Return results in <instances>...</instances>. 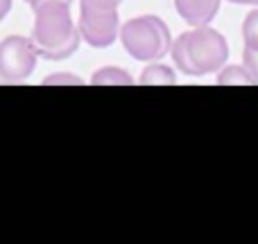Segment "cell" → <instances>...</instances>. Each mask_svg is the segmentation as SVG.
Returning a JSON list of instances; mask_svg holds the SVG:
<instances>
[{"mask_svg":"<svg viewBox=\"0 0 258 244\" xmlns=\"http://www.w3.org/2000/svg\"><path fill=\"white\" fill-rule=\"evenodd\" d=\"M32 43L41 59L63 61L80 50L82 34L73 21L71 3L66 0H43L32 7Z\"/></svg>","mask_w":258,"mask_h":244,"instance_id":"cell-1","label":"cell"},{"mask_svg":"<svg viewBox=\"0 0 258 244\" xmlns=\"http://www.w3.org/2000/svg\"><path fill=\"white\" fill-rule=\"evenodd\" d=\"M170 57L177 70H181L186 77H204L218 72L227 63L229 43L218 30L197 25L172 41Z\"/></svg>","mask_w":258,"mask_h":244,"instance_id":"cell-2","label":"cell"},{"mask_svg":"<svg viewBox=\"0 0 258 244\" xmlns=\"http://www.w3.org/2000/svg\"><path fill=\"white\" fill-rule=\"evenodd\" d=\"M118 36L129 57L143 63L161 61L165 54H170V48H172L170 27L165 25V21L152 14L129 18L125 25H120Z\"/></svg>","mask_w":258,"mask_h":244,"instance_id":"cell-3","label":"cell"},{"mask_svg":"<svg viewBox=\"0 0 258 244\" xmlns=\"http://www.w3.org/2000/svg\"><path fill=\"white\" fill-rule=\"evenodd\" d=\"M118 0H80L77 30L91 48H109L118 39L120 16Z\"/></svg>","mask_w":258,"mask_h":244,"instance_id":"cell-4","label":"cell"},{"mask_svg":"<svg viewBox=\"0 0 258 244\" xmlns=\"http://www.w3.org/2000/svg\"><path fill=\"white\" fill-rule=\"evenodd\" d=\"M36 52L32 39L21 34L5 36L0 41V79L7 84L25 82L36 68Z\"/></svg>","mask_w":258,"mask_h":244,"instance_id":"cell-5","label":"cell"},{"mask_svg":"<svg viewBox=\"0 0 258 244\" xmlns=\"http://www.w3.org/2000/svg\"><path fill=\"white\" fill-rule=\"evenodd\" d=\"M222 0H174L177 14L188 23L190 27L197 25H211L220 12Z\"/></svg>","mask_w":258,"mask_h":244,"instance_id":"cell-6","label":"cell"},{"mask_svg":"<svg viewBox=\"0 0 258 244\" xmlns=\"http://www.w3.org/2000/svg\"><path fill=\"white\" fill-rule=\"evenodd\" d=\"M138 84H143V86H172V84H177V72H174V68L165 66V63L150 61V66L141 72Z\"/></svg>","mask_w":258,"mask_h":244,"instance_id":"cell-7","label":"cell"},{"mask_svg":"<svg viewBox=\"0 0 258 244\" xmlns=\"http://www.w3.org/2000/svg\"><path fill=\"white\" fill-rule=\"evenodd\" d=\"M89 84H93V86H132V84H136V82H134V77L129 75L127 70H122V68L104 66L91 75Z\"/></svg>","mask_w":258,"mask_h":244,"instance_id":"cell-8","label":"cell"},{"mask_svg":"<svg viewBox=\"0 0 258 244\" xmlns=\"http://www.w3.org/2000/svg\"><path fill=\"white\" fill-rule=\"evenodd\" d=\"M218 84L220 86H249V84H258L249 70L245 68V63L236 66V63H224L218 70Z\"/></svg>","mask_w":258,"mask_h":244,"instance_id":"cell-9","label":"cell"},{"mask_svg":"<svg viewBox=\"0 0 258 244\" xmlns=\"http://www.w3.org/2000/svg\"><path fill=\"white\" fill-rule=\"evenodd\" d=\"M242 41H245V48L258 50V7L251 9L242 21Z\"/></svg>","mask_w":258,"mask_h":244,"instance_id":"cell-10","label":"cell"},{"mask_svg":"<svg viewBox=\"0 0 258 244\" xmlns=\"http://www.w3.org/2000/svg\"><path fill=\"white\" fill-rule=\"evenodd\" d=\"M41 84L43 86H82L86 82L80 75H75V72H52V75L43 77Z\"/></svg>","mask_w":258,"mask_h":244,"instance_id":"cell-11","label":"cell"},{"mask_svg":"<svg viewBox=\"0 0 258 244\" xmlns=\"http://www.w3.org/2000/svg\"><path fill=\"white\" fill-rule=\"evenodd\" d=\"M242 63H245V68L254 75V79L258 82V50H251V48L242 50Z\"/></svg>","mask_w":258,"mask_h":244,"instance_id":"cell-12","label":"cell"},{"mask_svg":"<svg viewBox=\"0 0 258 244\" xmlns=\"http://www.w3.org/2000/svg\"><path fill=\"white\" fill-rule=\"evenodd\" d=\"M9 9H12V0H0V23L5 21V16L9 14Z\"/></svg>","mask_w":258,"mask_h":244,"instance_id":"cell-13","label":"cell"},{"mask_svg":"<svg viewBox=\"0 0 258 244\" xmlns=\"http://www.w3.org/2000/svg\"><path fill=\"white\" fill-rule=\"evenodd\" d=\"M233 5H247V7H258V0H229Z\"/></svg>","mask_w":258,"mask_h":244,"instance_id":"cell-14","label":"cell"},{"mask_svg":"<svg viewBox=\"0 0 258 244\" xmlns=\"http://www.w3.org/2000/svg\"><path fill=\"white\" fill-rule=\"evenodd\" d=\"M39 3H43V0H27V5H30V7H34V5H39ZM66 3L73 5V0H66Z\"/></svg>","mask_w":258,"mask_h":244,"instance_id":"cell-15","label":"cell"},{"mask_svg":"<svg viewBox=\"0 0 258 244\" xmlns=\"http://www.w3.org/2000/svg\"><path fill=\"white\" fill-rule=\"evenodd\" d=\"M118 3H122V0H118Z\"/></svg>","mask_w":258,"mask_h":244,"instance_id":"cell-16","label":"cell"}]
</instances>
